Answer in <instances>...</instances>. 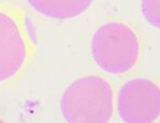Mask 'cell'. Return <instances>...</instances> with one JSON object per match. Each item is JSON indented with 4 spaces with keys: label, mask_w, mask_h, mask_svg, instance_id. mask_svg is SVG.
Wrapping results in <instances>:
<instances>
[{
    "label": "cell",
    "mask_w": 160,
    "mask_h": 123,
    "mask_svg": "<svg viewBox=\"0 0 160 123\" xmlns=\"http://www.w3.org/2000/svg\"><path fill=\"white\" fill-rule=\"evenodd\" d=\"M35 50L34 34L25 12L0 0V84L18 77Z\"/></svg>",
    "instance_id": "cell-1"
},
{
    "label": "cell",
    "mask_w": 160,
    "mask_h": 123,
    "mask_svg": "<svg viewBox=\"0 0 160 123\" xmlns=\"http://www.w3.org/2000/svg\"><path fill=\"white\" fill-rule=\"evenodd\" d=\"M60 111L68 123H107L113 115V90L106 79L82 76L66 87Z\"/></svg>",
    "instance_id": "cell-2"
},
{
    "label": "cell",
    "mask_w": 160,
    "mask_h": 123,
    "mask_svg": "<svg viewBox=\"0 0 160 123\" xmlns=\"http://www.w3.org/2000/svg\"><path fill=\"white\" fill-rule=\"evenodd\" d=\"M140 41L128 25L108 22L95 30L91 41L92 58L102 71L123 74L132 70L140 57Z\"/></svg>",
    "instance_id": "cell-3"
},
{
    "label": "cell",
    "mask_w": 160,
    "mask_h": 123,
    "mask_svg": "<svg viewBox=\"0 0 160 123\" xmlns=\"http://www.w3.org/2000/svg\"><path fill=\"white\" fill-rule=\"evenodd\" d=\"M118 114L126 123H152L160 117V86L148 78H133L121 87Z\"/></svg>",
    "instance_id": "cell-4"
},
{
    "label": "cell",
    "mask_w": 160,
    "mask_h": 123,
    "mask_svg": "<svg viewBox=\"0 0 160 123\" xmlns=\"http://www.w3.org/2000/svg\"><path fill=\"white\" fill-rule=\"evenodd\" d=\"M34 11L50 19H72L91 7L93 0H26Z\"/></svg>",
    "instance_id": "cell-5"
},
{
    "label": "cell",
    "mask_w": 160,
    "mask_h": 123,
    "mask_svg": "<svg viewBox=\"0 0 160 123\" xmlns=\"http://www.w3.org/2000/svg\"><path fill=\"white\" fill-rule=\"evenodd\" d=\"M141 12L151 26L160 29V0H141Z\"/></svg>",
    "instance_id": "cell-6"
}]
</instances>
